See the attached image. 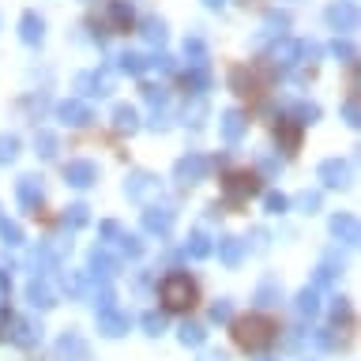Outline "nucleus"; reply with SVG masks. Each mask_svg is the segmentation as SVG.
Segmentation results:
<instances>
[{"instance_id": "1", "label": "nucleus", "mask_w": 361, "mask_h": 361, "mask_svg": "<svg viewBox=\"0 0 361 361\" xmlns=\"http://www.w3.org/2000/svg\"><path fill=\"white\" fill-rule=\"evenodd\" d=\"M237 343L248 346V350H259L271 343V335H275V324L264 320V316H248V320H237Z\"/></svg>"}, {"instance_id": "2", "label": "nucleus", "mask_w": 361, "mask_h": 361, "mask_svg": "<svg viewBox=\"0 0 361 361\" xmlns=\"http://www.w3.org/2000/svg\"><path fill=\"white\" fill-rule=\"evenodd\" d=\"M162 301L166 309H192L196 305V286H192L188 275H169L162 282Z\"/></svg>"}, {"instance_id": "3", "label": "nucleus", "mask_w": 361, "mask_h": 361, "mask_svg": "<svg viewBox=\"0 0 361 361\" xmlns=\"http://www.w3.org/2000/svg\"><path fill=\"white\" fill-rule=\"evenodd\" d=\"M226 188L237 192V196H252L259 185H256V177H252V173H233L230 180H226Z\"/></svg>"}, {"instance_id": "4", "label": "nucleus", "mask_w": 361, "mask_h": 361, "mask_svg": "<svg viewBox=\"0 0 361 361\" xmlns=\"http://www.w3.org/2000/svg\"><path fill=\"white\" fill-rule=\"evenodd\" d=\"M68 180L79 185V188L90 185V180H94V166H90V162H72V166H68Z\"/></svg>"}, {"instance_id": "5", "label": "nucleus", "mask_w": 361, "mask_h": 361, "mask_svg": "<svg viewBox=\"0 0 361 361\" xmlns=\"http://www.w3.org/2000/svg\"><path fill=\"white\" fill-rule=\"evenodd\" d=\"M320 177L327 180V185H343L346 166H343V162H324V166H320Z\"/></svg>"}, {"instance_id": "6", "label": "nucleus", "mask_w": 361, "mask_h": 361, "mask_svg": "<svg viewBox=\"0 0 361 361\" xmlns=\"http://www.w3.org/2000/svg\"><path fill=\"white\" fill-rule=\"evenodd\" d=\"M203 169H207V162H203V158H192V162L185 158V162L177 166V173H180V177H200Z\"/></svg>"}, {"instance_id": "7", "label": "nucleus", "mask_w": 361, "mask_h": 361, "mask_svg": "<svg viewBox=\"0 0 361 361\" xmlns=\"http://www.w3.org/2000/svg\"><path fill=\"white\" fill-rule=\"evenodd\" d=\"M331 230H335V233H343L346 241H357V222H354V219H335Z\"/></svg>"}, {"instance_id": "8", "label": "nucleus", "mask_w": 361, "mask_h": 361, "mask_svg": "<svg viewBox=\"0 0 361 361\" xmlns=\"http://www.w3.org/2000/svg\"><path fill=\"white\" fill-rule=\"evenodd\" d=\"M169 222H173V214H169V211H162V214L151 211V214H147V230H162V233H166Z\"/></svg>"}, {"instance_id": "9", "label": "nucleus", "mask_w": 361, "mask_h": 361, "mask_svg": "<svg viewBox=\"0 0 361 361\" xmlns=\"http://www.w3.org/2000/svg\"><path fill=\"white\" fill-rule=\"evenodd\" d=\"M19 196H23V203H34L42 196V188L34 185V177H23V185H19Z\"/></svg>"}, {"instance_id": "10", "label": "nucleus", "mask_w": 361, "mask_h": 361, "mask_svg": "<svg viewBox=\"0 0 361 361\" xmlns=\"http://www.w3.org/2000/svg\"><path fill=\"white\" fill-rule=\"evenodd\" d=\"M102 327H106V335H121V327H128L124 316H102Z\"/></svg>"}, {"instance_id": "11", "label": "nucleus", "mask_w": 361, "mask_h": 361, "mask_svg": "<svg viewBox=\"0 0 361 361\" xmlns=\"http://www.w3.org/2000/svg\"><path fill=\"white\" fill-rule=\"evenodd\" d=\"M61 113H64L72 124H87V109H83V106H64Z\"/></svg>"}, {"instance_id": "12", "label": "nucleus", "mask_w": 361, "mask_h": 361, "mask_svg": "<svg viewBox=\"0 0 361 361\" xmlns=\"http://www.w3.org/2000/svg\"><path fill=\"white\" fill-rule=\"evenodd\" d=\"M226 135H230V140H237V135H241V117H237V113H230V117H226Z\"/></svg>"}, {"instance_id": "13", "label": "nucleus", "mask_w": 361, "mask_h": 361, "mask_svg": "<svg viewBox=\"0 0 361 361\" xmlns=\"http://www.w3.org/2000/svg\"><path fill=\"white\" fill-rule=\"evenodd\" d=\"M180 338H185V343H192V346H200V343H203V331H200V327H185V331H180Z\"/></svg>"}, {"instance_id": "14", "label": "nucleus", "mask_w": 361, "mask_h": 361, "mask_svg": "<svg viewBox=\"0 0 361 361\" xmlns=\"http://www.w3.org/2000/svg\"><path fill=\"white\" fill-rule=\"evenodd\" d=\"M132 124H135V113L132 109H121L117 113V128H132Z\"/></svg>"}, {"instance_id": "15", "label": "nucleus", "mask_w": 361, "mask_h": 361, "mask_svg": "<svg viewBox=\"0 0 361 361\" xmlns=\"http://www.w3.org/2000/svg\"><path fill=\"white\" fill-rule=\"evenodd\" d=\"M4 158H16V140H0V162Z\"/></svg>"}, {"instance_id": "16", "label": "nucleus", "mask_w": 361, "mask_h": 361, "mask_svg": "<svg viewBox=\"0 0 361 361\" xmlns=\"http://www.w3.org/2000/svg\"><path fill=\"white\" fill-rule=\"evenodd\" d=\"M301 309H305V312H316V293H312V290L301 293Z\"/></svg>"}, {"instance_id": "17", "label": "nucleus", "mask_w": 361, "mask_h": 361, "mask_svg": "<svg viewBox=\"0 0 361 361\" xmlns=\"http://www.w3.org/2000/svg\"><path fill=\"white\" fill-rule=\"evenodd\" d=\"M192 256H207V237H192Z\"/></svg>"}, {"instance_id": "18", "label": "nucleus", "mask_w": 361, "mask_h": 361, "mask_svg": "<svg viewBox=\"0 0 361 361\" xmlns=\"http://www.w3.org/2000/svg\"><path fill=\"white\" fill-rule=\"evenodd\" d=\"M30 298H34V305H53V301H49V293H45L42 286H34V290H30Z\"/></svg>"}, {"instance_id": "19", "label": "nucleus", "mask_w": 361, "mask_h": 361, "mask_svg": "<svg viewBox=\"0 0 361 361\" xmlns=\"http://www.w3.org/2000/svg\"><path fill=\"white\" fill-rule=\"evenodd\" d=\"M237 256H241V245H237V241H226V259H230V264H233Z\"/></svg>"}, {"instance_id": "20", "label": "nucleus", "mask_w": 361, "mask_h": 361, "mask_svg": "<svg viewBox=\"0 0 361 361\" xmlns=\"http://www.w3.org/2000/svg\"><path fill=\"white\" fill-rule=\"evenodd\" d=\"M147 327H151V335H158V331H162V316H147V320H143Z\"/></svg>"}, {"instance_id": "21", "label": "nucleus", "mask_w": 361, "mask_h": 361, "mask_svg": "<svg viewBox=\"0 0 361 361\" xmlns=\"http://www.w3.org/2000/svg\"><path fill=\"white\" fill-rule=\"evenodd\" d=\"M230 316V305H214V320H226Z\"/></svg>"}]
</instances>
